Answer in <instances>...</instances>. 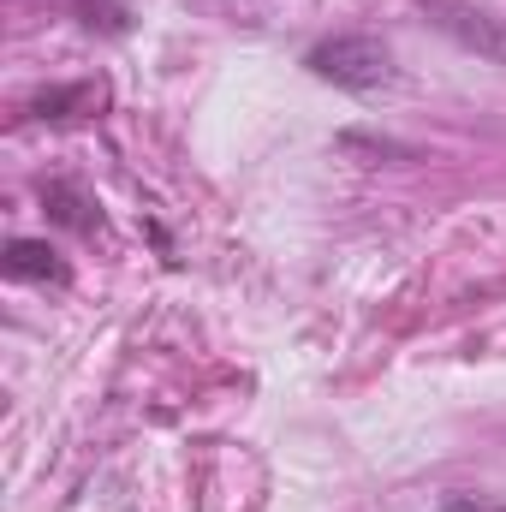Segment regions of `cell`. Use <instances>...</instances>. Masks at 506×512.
<instances>
[{
  "label": "cell",
  "instance_id": "cell-3",
  "mask_svg": "<svg viewBox=\"0 0 506 512\" xmlns=\"http://www.w3.org/2000/svg\"><path fill=\"white\" fill-rule=\"evenodd\" d=\"M6 274L12 280H66V262L42 239H12L6 245Z\"/></svg>",
  "mask_w": 506,
  "mask_h": 512
},
{
  "label": "cell",
  "instance_id": "cell-2",
  "mask_svg": "<svg viewBox=\"0 0 506 512\" xmlns=\"http://www.w3.org/2000/svg\"><path fill=\"white\" fill-rule=\"evenodd\" d=\"M429 12H441V24H447L465 48H477V54H489V60H506V30H495L483 12L453 6V0H429Z\"/></svg>",
  "mask_w": 506,
  "mask_h": 512
},
{
  "label": "cell",
  "instance_id": "cell-1",
  "mask_svg": "<svg viewBox=\"0 0 506 512\" xmlns=\"http://www.w3.org/2000/svg\"><path fill=\"white\" fill-rule=\"evenodd\" d=\"M316 78L340 84V90H376L387 84V48L376 36H334V42H316L310 60H304Z\"/></svg>",
  "mask_w": 506,
  "mask_h": 512
},
{
  "label": "cell",
  "instance_id": "cell-4",
  "mask_svg": "<svg viewBox=\"0 0 506 512\" xmlns=\"http://www.w3.org/2000/svg\"><path fill=\"white\" fill-rule=\"evenodd\" d=\"M447 512H483V507H477V501H453Z\"/></svg>",
  "mask_w": 506,
  "mask_h": 512
}]
</instances>
